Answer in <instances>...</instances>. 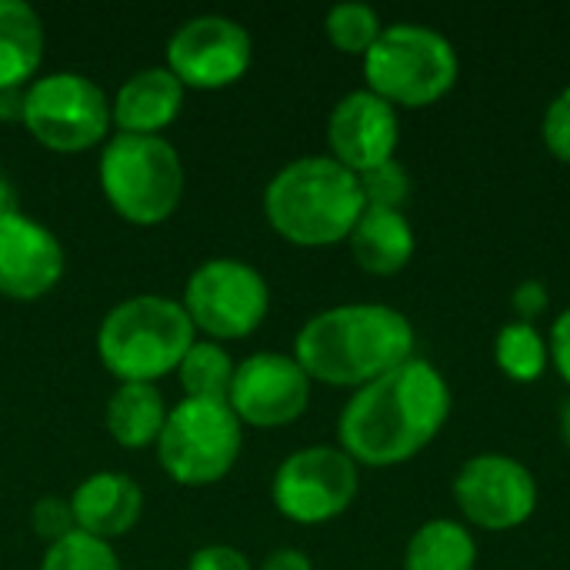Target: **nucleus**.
Instances as JSON below:
<instances>
[{
  "instance_id": "29",
  "label": "nucleus",
  "mask_w": 570,
  "mask_h": 570,
  "mask_svg": "<svg viewBox=\"0 0 570 570\" xmlns=\"http://www.w3.org/2000/svg\"><path fill=\"white\" fill-rule=\"evenodd\" d=\"M187 570H254L250 558L230 544H207L190 554Z\"/></svg>"
},
{
  "instance_id": "27",
  "label": "nucleus",
  "mask_w": 570,
  "mask_h": 570,
  "mask_svg": "<svg viewBox=\"0 0 570 570\" xmlns=\"http://www.w3.org/2000/svg\"><path fill=\"white\" fill-rule=\"evenodd\" d=\"M30 528L33 534L43 541V544H57L63 541L67 534L77 531V521H73V511H70V501L67 498H40L33 508H30Z\"/></svg>"
},
{
  "instance_id": "1",
  "label": "nucleus",
  "mask_w": 570,
  "mask_h": 570,
  "mask_svg": "<svg viewBox=\"0 0 570 570\" xmlns=\"http://www.w3.org/2000/svg\"><path fill=\"white\" fill-rule=\"evenodd\" d=\"M451 417L444 374L411 357L391 374L354 391L337 417V448L357 468H397L417 458Z\"/></svg>"
},
{
  "instance_id": "15",
  "label": "nucleus",
  "mask_w": 570,
  "mask_h": 570,
  "mask_svg": "<svg viewBox=\"0 0 570 570\" xmlns=\"http://www.w3.org/2000/svg\"><path fill=\"white\" fill-rule=\"evenodd\" d=\"M67 257L50 227L13 210L0 217V297L7 301H40L63 277Z\"/></svg>"
},
{
  "instance_id": "30",
  "label": "nucleus",
  "mask_w": 570,
  "mask_h": 570,
  "mask_svg": "<svg viewBox=\"0 0 570 570\" xmlns=\"http://www.w3.org/2000/svg\"><path fill=\"white\" fill-rule=\"evenodd\" d=\"M548 304H551V294H548V284H541V281H524L511 294V311L524 324H534L548 311Z\"/></svg>"
},
{
  "instance_id": "33",
  "label": "nucleus",
  "mask_w": 570,
  "mask_h": 570,
  "mask_svg": "<svg viewBox=\"0 0 570 570\" xmlns=\"http://www.w3.org/2000/svg\"><path fill=\"white\" fill-rule=\"evenodd\" d=\"M27 90V87H23ZM23 90H7L0 94V124L3 120H20L23 117Z\"/></svg>"
},
{
  "instance_id": "13",
  "label": "nucleus",
  "mask_w": 570,
  "mask_h": 570,
  "mask_svg": "<svg viewBox=\"0 0 570 570\" xmlns=\"http://www.w3.org/2000/svg\"><path fill=\"white\" fill-rule=\"evenodd\" d=\"M311 377L294 361V354L261 351L237 364L227 407L244 428H287L311 404Z\"/></svg>"
},
{
  "instance_id": "19",
  "label": "nucleus",
  "mask_w": 570,
  "mask_h": 570,
  "mask_svg": "<svg viewBox=\"0 0 570 570\" xmlns=\"http://www.w3.org/2000/svg\"><path fill=\"white\" fill-rule=\"evenodd\" d=\"M43 20L27 0H0V94L37 80L43 60Z\"/></svg>"
},
{
  "instance_id": "9",
  "label": "nucleus",
  "mask_w": 570,
  "mask_h": 570,
  "mask_svg": "<svg viewBox=\"0 0 570 570\" xmlns=\"http://www.w3.org/2000/svg\"><path fill=\"white\" fill-rule=\"evenodd\" d=\"M180 304L204 341H244L267 321L271 284L240 257H210L187 277Z\"/></svg>"
},
{
  "instance_id": "11",
  "label": "nucleus",
  "mask_w": 570,
  "mask_h": 570,
  "mask_svg": "<svg viewBox=\"0 0 570 570\" xmlns=\"http://www.w3.org/2000/svg\"><path fill=\"white\" fill-rule=\"evenodd\" d=\"M254 60V40L244 23L224 13L184 20L167 40V70L184 90H224L244 80Z\"/></svg>"
},
{
  "instance_id": "24",
  "label": "nucleus",
  "mask_w": 570,
  "mask_h": 570,
  "mask_svg": "<svg viewBox=\"0 0 570 570\" xmlns=\"http://www.w3.org/2000/svg\"><path fill=\"white\" fill-rule=\"evenodd\" d=\"M381 30H384V23H381L377 10L367 3H337L324 17V33L331 40V47L341 53H351V57H364L377 43Z\"/></svg>"
},
{
  "instance_id": "3",
  "label": "nucleus",
  "mask_w": 570,
  "mask_h": 570,
  "mask_svg": "<svg viewBox=\"0 0 570 570\" xmlns=\"http://www.w3.org/2000/svg\"><path fill=\"white\" fill-rule=\"evenodd\" d=\"M357 174L331 154H311L284 164L264 187V217L271 230L294 247L344 244L364 214Z\"/></svg>"
},
{
  "instance_id": "2",
  "label": "nucleus",
  "mask_w": 570,
  "mask_h": 570,
  "mask_svg": "<svg viewBox=\"0 0 570 570\" xmlns=\"http://www.w3.org/2000/svg\"><path fill=\"white\" fill-rule=\"evenodd\" d=\"M414 324L387 304H337L307 317L294 361L327 387L361 391L414 357Z\"/></svg>"
},
{
  "instance_id": "8",
  "label": "nucleus",
  "mask_w": 570,
  "mask_h": 570,
  "mask_svg": "<svg viewBox=\"0 0 570 570\" xmlns=\"http://www.w3.org/2000/svg\"><path fill=\"white\" fill-rule=\"evenodd\" d=\"M20 124L40 147L53 154H83L107 144V134L114 127L110 97L87 73H40L23 90Z\"/></svg>"
},
{
  "instance_id": "26",
  "label": "nucleus",
  "mask_w": 570,
  "mask_h": 570,
  "mask_svg": "<svg viewBox=\"0 0 570 570\" xmlns=\"http://www.w3.org/2000/svg\"><path fill=\"white\" fill-rule=\"evenodd\" d=\"M357 180H361L364 204L377 207V210H404V204L411 197V187H414L407 167L397 164V160H387V164L361 174Z\"/></svg>"
},
{
  "instance_id": "20",
  "label": "nucleus",
  "mask_w": 570,
  "mask_h": 570,
  "mask_svg": "<svg viewBox=\"0 0 570 570\" xmlns=\"http://www.w3.org/2000/svg\"><path fill=\"white\" fill-rule=\"evenodd\" d=\"M167 411L157 384H117L104 407V428L120 448L144 451L157 444Z\"/></svg>"
},
{
  "instance_id": "7",
  "label": "nucleus",
  "mask_w": 570,
  "mask_h": 570,
  "mask_svg": "<svg viewBox=\"0 0 570 570\" xmlns=\"http://www.w3.org/2000/svg\"><path fill=\"white\" fill-rule=\"evenodd\" d=\"M157 464L180 488L224 481L244 451V424L224 401H177L157 438Z\"/></svg>"
},
{
  "instance_id": "4",
  "label": "nucleus",
  "mask_w": 570,
  "mask_h": 570,
  "mask_svg": "<svg viewBox=\"0 0 570 570\" xmlns=\"http://www.w3.org/2000/svg\"><path fill=\"white\" fill-rule=\"evenodd\" d=\"M194 341L197 331L180 301L134 294L104 314L94 351L117 384H157L177 371Z\"/></svg>"
},
{
  "instance_id": "31",
  "label": "nucleus",
  "mask_w": 570,
  "mask_h": 570,
  "mask_svg": "<svg viewBox=\"0 0 570 570\" xmlns=\"http://www.w3.org/2000/svg\"><path fill=\"white\" fill-rule=\"evenodd\" d=\"M548 351H551V367L570 387V307L554 321V327L548 334Z\"/></svg>"
},
{
  "instance_id": "34",
  "label": "nucleus",
  "mask_w": 570,
  "mask_h": 570,
  "mask_svg": "<svg viewBox=\"0 0 570 570\" xmlns=\"http://www.w3.org/2000/svg\"><path fill=\"white\" fill-rule=\"evenodd\" d=\"M13 210H20V207H17V190H13L10 177L0 170V217H7V214H13Z\"/></svg>"
},
{
  "instance_id": "18",
  "label": "nucleus",
  "mask_w": 570,
  "mask_h": 570,
  "mask_svg": "<svg viewBox=\"0 0 570 570\" xmlns=\"http://www.w3.org/2000/svg\"><path fill=\"white\" fill-rule=\"evenodd\" d=\"M347 247L364 274L394 277L411 264V257L417 250V237H414V227L404 217V210L364 207L361 220L354 224V230L347 237Z\"/></svg>"
},
{
  "instance_id": "25",
  "label": "nucleus",
  "mask_w": 570,
  "mask_h": 570,
  "mask_svg": "<svg viewBox=\"0 0 570 570\" xmlns=\"http://www.w3.org/2000/svg\"><path fill=\"white\" fill-rule=\"evenodd\" d=\"M40 570H120L114 544L90 538L83 531L67 534L57 544H47Z\"/></svg>"
},
{
  "instance_id": "22",
  "label": "nucleus",
  "mask_w": 570,
  "mask_h": 570,
  "mask_svg": "<svg viewBox=\"0 0 570 570\" xmlns=\"http://www.w3.org/2000/svg\"><path fill=\"white\" fill-rule=\"evenodd\" d=\"M234 371H237V361L227 354L224 344L194 341L174 374L180 381L184 397H190V401H224L227 404Z\"/></svg>"
},
{
  "instance_id": "10",
  "label": "nucleus",
  "mask_w": 570,
  "mask_h": 570,
  "mask_svg": "<svg viewBox=\"0 0 570 570\" xmlns=\"http://www.w3.org/2000/svg\"><path fill=\"white\" fill-rule=\"evenodd\" d=\"M361 491L357 464L334 444H311L287 454L271 481V501L291 524H327L341 518Z\"/></svg>"
},
{
  "instance_id": "28",
  "label": "nucleus",
  "mask_w": 570,
  "mask_h": 570,
  "mask_svg": "<svg viewBox=\"0 0 570 570\" xmlns=\"http://www.w3.org/2000/svg\"><path fill=\"white\" fill-rule=\"evenodd\" d=\"M541 137H544V147L570 167V87H564L544 110V120H541Z\"/></svg>"
},
{
  "instance_id": "5",
  "label": "nucleus",
  "mask_w": 570,
  "mask_h": 570,
  "mask_svg": "<svg viewBox=\"0 0 570 570\" xmlns=\"http://www.w3.org/2000/svg\"><path fill=\"white\" fill-rule=\"evenodd\" d=\"M97 180L114 214L134 227L170 220L187 190L180 150L167 137L110 134L100 147Z\"/></svg>"
},
{
  "instance_id": "32",
  "label": "nucleus",
  "mask_w": 570,
  "mask_h": 570,
  "mask_svg": "<svg viewBox=\"0 0 570 570\" xmlns=\"http://www.w3.org/2000/svg\"><path fill=\"white\" fill-rule=\"evenodd\" d=\"M261 570H314V561L297 548H281L261 564Z\"/></svg>"
},
{
  "instance_id": "14",
  "label": "nucleus",
  "mask_w": 570,
  "mask_h": 570,
  "mask_svg": "<svg viewBox=\"0 0 570 570\" xmlns=\"http://www.w3.org/2000/svg\"><path fill=\"white\" fill-rule=\"evenodd\" d=\"M401 144L397 110L377 94L351 90L344 94L327 117V147L331 157L351 174H367L387 160H394Z\"/></svg>"
},
{
  "instance_id": "23",
  "label": "nucleus",
  "mask_w": 570,
  "mask_h": 570,
  "mask_svg": "<svg viewBox=\"0 0 570 570\" xmlns=\"http://www.w3.org/2000/svg\"><path fill=\"white\" fill-rule=\"evenodd\" d=\"M494 361H498L501 374L511 377L514 384H534V381H541V374L551 364L548 337L534 324L511 321L498 331Z\"/></svg>"
},
{
  "instance_id": "17",
  "label": "nucleus",
  "mask_w": 570,
  "mask_h": 570,
  "mask_svg": "<svg viewBox=\"0 0 570 570\" xmlns=\"http://www.w3.org/2000/svg\"><path fill=\"white\" fill-rule=\"evenodd\" d=\"M184 87L167 67H144L130 73L110 97V117L117 134L164 137V130L184 110Z\"/></svg>"
},
{
  "instance_id": "35",
  "label": "nucleus",
  "mask_w": 570,
  "mask_h": 570,
  "mask_svg": "<svg viewBox=\"0 0 570 570\" xmlns=\"http://www.w3.org/2000/svg\"><path fill=\"white\" fill-rule=\"evenodd\" d=\"M561 438H564V444H568L570 451V401L564 404V411H561Z\"/></svg>"
},
{
  "instance_id": "21",
  "label": "nucleus",
  "mask_w": 570,
  "mask_h": 570,
  "mask_svg": "<svg viewBox=\"0 0 570 570\" xmlns=\"http://www.w3.org/2000/svg\"><path fill=\"white\" fill-rule=\"evenodd\" d=\"M474 568H478V541L461 521H451V518L421 524L404 548V570Z\"/></svg>"
},
{
  "instance_id": "16",
  "label": "nucleus",
  "mask_w": 570,
  "mask_h": 570,
  "mask_svg": "<svg viewBox=\"0 0 570 570\" xmlns=\"http://www.w3.org/2000/svg\"><path fill=\"white\" fill-rule=\"evenodd\" d=\"M67 501H70L77 531L100 538L107 544L130 534L144 514V491L124 471H97L83 478Z\"/></svg>"
},
{
  "instance_id": "6",
  "label": "nucleus",
  "mask_w": 570,
  "mask_h": 570,
  "mask_svg": "<svg viewBox=\"0 0 570 570\" xmlns=\"http://www.w3.org/2000/svg\"><path fill=\"white\" fill-rule=\"evenodd\" d=\"M367 90L394 110H421L444 100L461 73L454 43L424 23H391L361 57Z\"/></svg>"
},
{
  "instance_id": "12",
  "label": "nucleus",
  "mask_w": 570,
  "mask_h": 570,
  "mask_svg": "<svg viewBox=\"0 0 570 570\" xmlns=\"http://www.w3.org/2000/svg\"><path fill=\"white\" fill-rule=\"evenodd\" d=\"M454 504L481 531H514L538 511V481L508 454H478L454 478Z\"/></svg>"
}]
</instances>
